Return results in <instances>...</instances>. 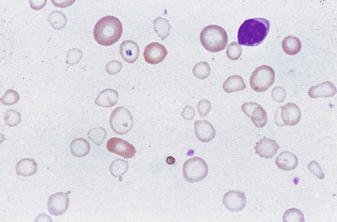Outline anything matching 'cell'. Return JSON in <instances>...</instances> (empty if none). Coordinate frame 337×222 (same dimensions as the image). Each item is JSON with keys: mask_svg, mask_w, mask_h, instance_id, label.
I'll return each mask as SVG.
<instances>
[{"mask_svg": "<svg viewBox=\"0 0 337 222\" xmlns=\"http://www.w3.org/2000/svg\"><path fill=\"white\" fill-rule=\"evenodd\" d=\"M269 28V21L265 18H252L244 21L237 33L238 44L245 46L261 44L268 36Z\"/></svg>", "mask_w": 337, "mask_h": 222, "instance_id": "6da1fadb", "label": "cell"}, {"mask_svg": "<svg viewBox=\"0 0 337 222\" xmlns=\"http://www.w3.org/2000/svg\"><path fill=\"white\" fill-rule=\"evenodd\" d=\"M123 34V25L115 16H105L97 22L93 28L94 39L103 46L117 42Z\"/></svg>", "mask_w": 337, "mask_h": 222, "instance_id": "7a4b0ae2", "label": "cell"}, {"mask_svg": "<svg viewBox=\"0 0 337 222\" xmlns=\"http://www.w3.org/2000/svg\"><path fill=\"white\" fill-rule=\"evenodd\" d=\"M202 45L209 52H220L227 46L228 36L224 28L220 26H207L200 35Z\"/></svg>", "mask_w": 337, "mask_h": 222, "instance_id": "3957f363", "label": "cell"}, {"mask_svg": "<svg viewBox=\"0 0 337 222\" xmlns=\"http://www.w3.org/2000/svg\"><path fill=\"white\" fill-rule=\"evenodd\" d=\"M275 80L274 70L268 65H262L254 71L250 78L251 88L257 92L268 90Z\"/></svg>", "mask_w": 337, "mask_h": 222, "instance_id": "277c9868", "label": "cell"}, {"mask_svg": "<svg viewBox=\"0 0 337 222\" xmlns=\"http://www.w3.org/2000/svg\"><path fill=\"white\" fill-rule=\"evenodd\" d=\"M208 174L207 162L201 157L186 160L183 166V176L188 183H198L204 180Z\"/></svg>", "mask_w": 337, "mask_h": 222, "instance_id": "5b68a950", "label": "cell"}, {"mask_svg": "<svg viewBox=\"0 0 337 222\" xmlns=\"http://www.w3.org/2000/svg\"><path fill=\"white\" fill-rule=\"evenodd\" d=\"M110 124L113 132L118 135H124L132 129L134 122L130 111L127 110L124 106H119L112 111Z\"/></svg>", "mask_w": 337, "mask_h": 222, "instance_id": "8992f818", "label": "cell"}, {"mask_svg": "<svg viewBox=\"0 0 337 222\" xmlns=\"http://www.w3.org/2000/svg\"><path fill=\"white\" fill-rule=\"evenodd\" d=\"M241 110L252 119L254 125L258 128H263L267 125L268 115L263 106L256 103H245L241 105Z\"/></svg>", "mask_w": 337, "mask_h": 222, "instance_id": "52a82bcc", "label": "cell"}, {"mask_svg": "<svg viewBox=\"0 0 337 222\" xmlns=\"http://www.w3.org/2000/svg\"><path fill=\"white\" fill-rule=\"evenodd\" d=\"M67 193H55L52 194L49 198L47 201V208H49V213L52 215H63L67 209L69 208L70 200Z\"/></svg>", "mask_w": 337, "mask_h": 222, "instance_id": "ba28073f", "label": "cell"}, {"mask_svg": "<svg viewBox=\"0 0 337 222\" xmlns=\"http://www.w3.org/2000/svg\"><path fill=\"white\" fill-rule=\"evenodd\" d=\"M107 149L110 153H116L124 158H132L136 153L134 146L119 138H111L107 143Z\"/></svg>", "mask_w": 337, "mask_h": 222, "instance_id": "9c48e42d", "label": "cell"}, {"mask_svg": "<svg viewBox=\"0 0 337 222\" xmlns=\"http://www.w3.org/2000/svg\"><path fill=\"white\" fill-rule=\"evenodd\" d=\"M222 203L230 212H240L246 206V197L240 191L231 190L223 196Z\"/></svg>", "mask_w": 337, "mask_h": 222, "instance_id": "30bf717a", "label": "cell"}, {"mask_svg": "<svg viewBox=\"0 0 337 222\" xmlns=\"http://www.w3.org/2000/svg\"><path fill=\"white\" fill-rule=\"evenodd\" d=\"M167 55V49L159 42H153L148 44L143 52L145 62L149 64H159L164 61Z\"/></svg>", "mask_w": 337, "mask_h": 222, "instance_id": "8fae6325", "label": "cell"}, {"mask_svg": "<svg viewBox=\"0 0 337 222\" xmlns=\"http://www.w3.org/2000/svg\"><path fill=\"white\" fill-rule=\"evenodd\" d=\"M280 116L282 121V125L287 126H294L298 125L301 121L302 112L300 107L296 104L288 103V104L279 107Z\"/></svg>", "mask_w": 337, "mask_h": 222, "instance_id": "7c38bea8", "label": "cell"}, {"mask_svg": "<svg viewBox=\"0 0 337 222\" xmlns=\"http://www.w3.org/2000/svg\"><path fill=\"white\" fill-rule=\"evenodd\" d=\"M255 153L262 158H271L278 152L279 145L273 139L263 138L255 144Z\"/></svg>", "mask_w": 337, "mask_h": 222, "instance_id": "4fadbf2b", "label": "cell"}, {"mask_svg": "<svg viewBox=\"0 0 337 222\" xmlns=\"http://www.w3.org/2000/svg\"><path fill=\"white\" fill-rule=\"evenodd\" d=\"M194 132H195L197 139L202 142H209L216 136V131H215L213 125L205 120L195 122Z\"/></svg>", "mask_w": 337, "mask_h": 222, "instance_id": "5bb4252c", "label": "cell"}, {"mask_svg": "<svg viewBox=\"0 0 337 222\" xmlns=\"http://www.w3.org/2000/svg\"><path fill=\"white\" fill-rule=\"evenodd\" d=\"M336 87L330 81H325L323 83L313 86L308 90V95L312 99L321 97H331L336 94Z\"/></svg>", "mask_w": 337, "mask_h": 222, "instance_id": "9a60e30c", "label": "cell"}, {"mask_svg": "<svg viewBox=\"0 0 337 222\" xmlns=\"http://www.w3.org/2000/svg\"><path fill=\"white\" fill-rule=\"evenodd\" d=\"M120 54L127 63H134L138 61L139 55V47L138 43L131 40L124 41L120 45Z\"/></svg>", "mask_w": 337, "mask_h": 222, "instance_id": "2e32d148", "label": "cell"}, {"mask_svg": "<svg viewBox=\"0 0 337 222\" xmlns=\"http://www.w3.org/2000/svg\"><path fill=\"white\" fill-rule=\"evenodd\" d=\"M276 166L285 172H290L296 169L299 160L294 153L290 152H282L278 154L275 160Z\"/></svg>", "mask_w": 337, "mask_h": 222, "instance_id": "e0dca14e", "label": "cell"}, {"mask_svg": "<svg viewBox=\"0 0 337 222\" xmlns=\"http://www.w3.org/2000/svg\"><path fill=\"white\" fill-rule=\"evenodd\" d=\"M118 98L119 95L116 90L107 89L98 94L94 103L102 107H111L117 104Z\"/></svg>", "mask_w": 337, "mask_h": 222, "instance_id": "ac0fdd59", "label": "cell"}, {"mask_svg": "<svg viewBox=\"0 0 337 222\" xmlns=\"http://www.w3.org/2000/svg\"><path fill=\"white\" fill-rule=\"evenodd\" d=\"M37 163L33 158H23L16 164V174L20 176L28 177L37 173Z\"/></svg>", "mask_w": 337, "mask_h": 222, "instance_id": "d6986e66", "label": "cell"}, {"mask_svg": "<svg viewBox=\"0 0 337 222\" xmlns=\"http://www.w3.org/2000/svg\"><path fill=\"white\" fill-rule=\"evenodd\" d=\"M71 153L76 157H83L86 156L90 151V146L89 141L82 138L75 139L70 144Z\"/></svg>", "mask_w": 337, "mask_h": 222, "instance_id": "ffe728a7", "label": "cell"}, {"mask_svg": "<svg viewBox=\"0 0 337 222\" xmlns=\"http://www.w3.org/2000/svg\"><path fill=\"white\" fill-rule=\"evenodd\" d=\"M222 89L227 93H232L235 91H240V90L246 89V84L244 82V79L237 75H234L232 77H228L227 79L224 81L222 85Z\"/></svg>", "mask_w": 337, "mask_h": 222, "instance_id": "44dd1931", "label": "cell"}, {"mask_svg": "<svg viewBox=\"0 0 337 222\" xmlns=\"http://www.w3.org/2000/svg\"><path fill=\"white\" fill-rule=\"evenodd\" d=\"M282 47L285 54L297 55L302 49V42L297 37L287 36L282 40Z\"/></svg>", "mask_w": 337, "mask_h": 222, "instance_id": "7402d4cb", "label": "cell"}, {"mask_svg": "<svg viewBox=\"0 0 337 222\" xmlns=\"http://www.w3.org/2000/svg\"><path fill=\"white\" fill-rule=\"evenodd\" d=\"M154 30L161 40H165L170 34L171 25L165 18L158 17L154 21Z\"/></svg>", "mask_w": 337, "mask_h": 222, "instance_id": "603a6c76", "label": "cell"}, {"mask_svg": "<svg viewBox=\"0 0 337 222\" xmlns=\"http://www.w3.org/2000/svg\"><path fill=\"white\" fill-rule=\"evenodd\" d=\"M129 166V163L127 161L124 159H116L114 160L110 166V174L114 177H118L120 178V180L122 181L123 176L126 174L127 170Z\"/></svg>", "mask_w": 337, "mask_h": 222, "instance_id": "cb8c5ba5", "label": "cell"}, {"mask_svg": "<svg viewBox=\"0 0 337 222\" xmlns=\"http://www.w3.org/2000/svg\"><path fill=\"white\" fill-rule=\"evenodd\" d=\"M49 23L56 30H61L66 27L67 18L65 14H62V12L55 11L49 14Z\"/></svg>", "mask_w": 337, "mask_h": 222, "instance_id": "d4e9b609", "label": "cell"}, {"mask_svg": "<svg viewBox=\"0 0 337 222\" xmlns=\"http://www.w3.org/2000/svg\"><path fill=\"white\" fill-rule=\"evenodd\" d=\"M210 66L208 63L206 62H201V63H196L194 65L192 69L193 76L201 80L207 79V77L210 75Z\"/></svg>", "mask_w": 337, "mask_h": 222, "instance_id": "484cf974", "label": "cell"}, {"mask_svg": "<svg viewBox=\"0 0 337 222\" xmlns=\"http://www.w3.org/2000/svg\"><path fill=\"white\" fill-rule=\"evenodd\" d=\"M107 137V131L103 127H94L88 133L89 138L94 144L101 145Z\"/></svg>", "mask_w": 337, "mask_h": 222, "instance_id": "4316f807", "label": "cell"}, {"mask_svg": "<svg viewBox=\"0 0 337 222\" xmlns=\"http://www.w3.org/2000/svg\"><path fill=\"white\" fill-rule=\"evenodd\" d=\"M282 220L284 222H303L305 219L302 211L299 209L291 208L285 211L282 216Z\"/></svg>", "mask_w": 337, "mask_h": 222, "instance_id": "83f0119b", "label": "cell"}, {"mask_svg": "<svg viewBox=\"0 0 337 222\" xmlns=\"http://www.w3.org/2000/svg\"><path fill=\"white\" fill-rule=\"evenodd\" d=\"M5 124L10 127H15L21 123V114L14 109H8L4 114Z\"/></svg>", "mask_w": 337, "mask_h": 222, "instance_id": "f1b7e54d", "label": "cell"}, {"mask_svg": "<svg viewBox=\"0 0 337 222\" xmlns=\"http://www.w3.org/2000/svg\"><path fill=\"white\" fill-rule=\"evenodd\" d=\"M20 99L19 93L14 90H8L0 99L1 104L4 105H13L16 104Z\"/></svg>", "mask_w": 337, "mask_h": 222, "instance_id": "f546056e", "label": "cell"}, {"mask_svg": "<svg viewBox=\"0 0 337 222\" xmlns=\"http://www.w3.org/2000/svg\"><path fill=\"white\" fill-rule=\"evenodd\" d=\"M82 56V51L80 49H70L69 51L67 52V55H66V63L71 66L76 65L81 61Z\"/></svg>", "mask_w": 337, "mask_h": 222, "instance_id": "4dcf8cb0", "label": "cell"}, {"mask_svg": "<svg viewBox=\"0 0 337 222\" xmlns=\"http://www.w3.org/2000/svg\"><path fill=\"white\" fill-rule=\"evenodd\" d=\"M226 55H227L228 59L231 61H236L240 59L241 55H242V49H241L240 45L236 42L230 43L228 46L227 51H226Z\"/></svg>", "mask_w": 337, "mask_h": 222, "instance_id": "1f68e13d", "label": "cell"}, {"mask_svg": "<svg viewBox=\"0 0 337 222\" xmlns=\"http://www.w3.org/2000/svg\"><path fill=\"white\" fill-rule=\"evenodd\" d=\"M199 115L201 118L207 117L209 111L211 110V103L207 99H202L197 104Z\"/></svg>", "mask_w": 337, "mask_h": 222, "instance_id": "d6a6232c", "label": "cell"}, {"mask_svg": "<svg viewBox=\"0 0 337 222\" xmlns=\"http://www.w3.org/2000/svg\"><path fill=\"white\" fill-rule=\"evenodd\" d=\"M271 97L277 103H282L286 97V90L282 87H276L271 91Z\"/></svg>", "mask_w": 337, "mask_h": 222, "instance_id": "836d02e7", "label": "cell"}, {"mask_svg": "<svg viewBox=\"0 0 337 222\" xmlns=\"http://www.w3.org/2000/svg\"><path fill=\"white\" fill-rule=\"evenodd\" d=\"M308 170H309L310 173L312 174H314L315 176H317L318 179L322 180L325 178V175H324L323 172L321 170V168L319 166V164L317 163V161H311L309 164H308Z\"/></svg>", "mask_w": 337, "mask_h": 222, "instance_id": "e575fe53", "label": "cell"}, {"mask_svg": "<svg viewBox=\"0 0 337 222\" xmlns=\"http://www.w3.org/2000/svg\"><path fill=\"white\" fill-rule=\"evenodd\" d=\"M123 69V64L120 63L119 61H112L107 64L106 66V71L108 74H110L111 76L113 75H117L121 70Z\"/></svg>", "mask_w": 337, "mask_h": 222, "instance_id": "d590c367", "label": "cell"}, {"mask_svg": "<svg viewBox=\"0 0 337 222\" xmlns=\"http://www.w3.org/2000/svg\"><path fill=\"white\" fill-rule=\"evenodd\" d=\"M181 116L186 121H191L195 117V109L190 105H186L182 111Z\"/></svg>", "mask_w": 337, "mask_h": 222, "instance_id": "8d00e7d4", "label": "cell"}, {"mask_svg": "<svg viewBox=\"0 0 337 222\" xmlns=\"http://www.w3.org/2000/svg\"><path fill=\"white\" fill-rule=\"evenodd\" d=\"M46 0H43V1H41V0H30L29 1V5L31 9H33L35 11H39L41 10L42 8L44 7L46 5Z\"/></svg>", "mask_w": 337, "mask_h": 222, "instance_id": "74e56055", "label": "cell"}, {"mask_svg": "<svg viewBox=\"0 0 337 222\" xmlns=\"http://www.w3.org/2000/svg\"><path fill=\"white\" fill-rule=\"evenodd\" d=\"M52 3L58 7L66 8L73 5L75 3V1H55V0H53Z\"/></svg>", "mask_w": 337, "mask_h": 222, "instance_id": "f35d334b", "label": "cell"}, {"mask_svg": "<svg viewBox=\"0 0 337 222\" xmlns=\"http://www.w3.org/2000/svg\"><path fill=\"white\" fill-rule=\"evenodd\" d=\"M40 220H46V221H51V218L49 217L47 215H44V214H41V215H39L36 219V221H40Z\"/></svg>", "mask_w": 337, "mask_h": 222, "instance_id": "ab89813d", "label": "cell"}]
</instances>
